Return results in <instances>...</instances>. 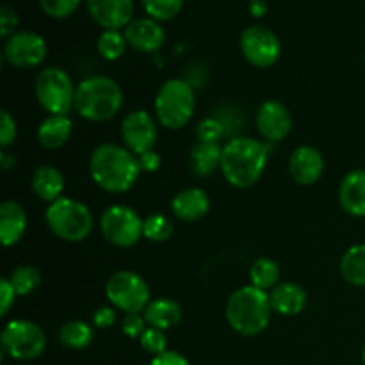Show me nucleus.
<instances>
[{
    "label": "nucleus",
    "instance_id": "nucleus-31",
    "mask_svg": "<svg viewBox=\"0 0 365 365\" xmlns=\"http://www.w3.org/2000/svg\"><path fill=\"white\" fill-rule=\"evenodd\" d=\"M173 234V223L164 214H150L143 223V237L152 242H164Z\"/></svg>",
    "mask_w": 365,
    "mask_h": 365
},
{
    "label": "nucleus",
    "instance_id": "nucleus-47",
    "mask_svg": "<svg viewBox=\"0 0 365 365\" xmlns=\"http://www.w3.org/2000/svg\"><path fill=\"white\" fill-rule=\"evenodd\" d=\"M364 57H365V56H364Z\"/></svg>",
    "mask_w": 365,
    "mask_h": 365
},
{
    "label": "nucleus",
    "instance_id": "nucleus-13",
    "mask_svg": "<svg viewBox=\"0 0 365 365\" xmlns=\"http://www.w3.org/2000/svg\"><path fill=\"white\" fill-rule=\"evenodd\" d=\"M157 118L146 110H132L121 121V141L125 148L130 150L134 155H143L155 146L159 130H157Z\"/></svg>",
    "mask_w": 365,
    "mask_h": 365
},
{
    "label": "nucleus",
    "instance_id": "nucleus-26",
    "mask_svg": "<svg viewBox=\"0 0 365 365\" xmlns=\"http://www.w3.org/2000/svg\"><path fill=\"white\" fill-rule=\"evenodd\" d=\"M341 274L349 285L365 287V245H355L342 255Z\"/></svg>",
    "mask_w": 365,
    "mask_h": 365
},
{
    "label": "nucleus",
    "instance_id": "nucleus-45",
    "mask_svg": "<svg viewBox=\"0 0 365 365\" xmlns=\"http://www.w3.org/2000/svg\"><path fill=\"white\" fill-rule=\"evenodd\" d=\"M362 359H364V365H365V348H364V353H362Z\"/></svg>",
    "mask_w": 365,
    "mask_h": 365
},
{
    "label": "nucleus",
    "instance_id": "nucleus-46",
    "mask_svg": "<svg viewBox=\"0 0 365 365\" xmlns=\"http://www.w3.org/2000/svg\"><path fill=\"white\" fill-rule=\"evenodd\" d=\"M250 2H253V0H250Z\"/></svg>",
    "mask_w": 365,
    "mask_h": 365
},
{
    "label": "nucleus",
    "instance_id": "nucleus-1",
    "mask_svg": "<svg viewBox=\"0 0 365 365\" xmlns=\"http://www.w3.org/2000/svg\"><path fill=\"white\" fill-rule=\"evenodd\" d=\"M89 175L100 189L113 195L130 191L141 175L138 155L113 143L96 146L89 155Z\"/></svg>",
    "mask_w": 365,
    "mask_h": 365
},
{
    "label": "nucleus",
    "instance_id": "nucleus-40",
    "mask_svg": "<svg viewBox=\"0 0 365 365\" xmlns=\"http://www.w3.org/2000/svg\"><path fill=\"white\" fill-rule=\"evenodd\" d=\"M116 321V309L114 307H100L93 314V324L100 330H107Z\"/></svg>",
    "mask_w": 365,
    "mask_h": 365
},
{
    "label": "nucleus",
    "instance_id": "nucleus-42",
    "mask_svg": "<svg viewBox=\"0 0 365 365\" xmlns=\"http://www.w3.org/2000/svg\"><path fill=\"white\" fill-rule=\"evenodd\" d=\"M148 365H189V360L185 359L184 355H180L178 351H173V349L170 351V349H168L163 355L153 356L152 362Z\"/></svg>",
    "mask_w": 365,
    "mask_h": 365
},
{
    "label": "nucleus",
    "instance_id": "nucleus-32",
    "mask_svg": "<svg viewBox=\"0 0 365 365\" xmlns=\"http://www.w3.org/2000/svg\"><path fill=\"white\" fill-rule=\"evenodd\" d=\"M148 18L157 21H170L184 7V0H141Z\"/></svg>",
    "mask_w": 365,
    "mask_h": 365
},
{
    "label": "nucleus",
    "instance_id": "nucleus-6",
    "mask_svg": "<svg viewBox=\"0 0 365 365\" xmlns=\"http://www.w3.org/2000/svg\"><path fill=\"white\" fill-rule=\"evenodd\" d=\"M45 220L50 232L66 242L84 241L95 227L89 207L68 196H61L56 202L48 203Z\"/></svg>",
    "mask_w": 365,
    "mask_h": 365
},
{
    "label": "nucleus",
    "instance_id": "nucleus-21",
    "mask_svg": "<svg viewBox=\"0 0 365 365\" xmlns=\"http://www.w3.org/2000/svg\"><path fill=\"white\" fill-rule=\"evenodd\" d=\"M273 312L280 316H298L307 307V292L294 282H280L269 292Z\"/></svg>",
    "mask_w": 365,
    "mask_h": 365
},
{
    "label": "nucleus",
    "instance_id": "nucleus-11",
    "mask_svg": "<svg viewBox=\"0 0 365 365\" xmlns=\"http://www.w3.org/2000/svg\"><path fill=\"white\" fill-rule=\"evenodd\" d=\"M241 52L245 59L255 68H269L280 59L282 43L271 29L264 25H250L242 31Z\"/></svg>",
    "mask_w": 365,
    "mask_h": 365
},
{
    "label": "nucleus",
    "instance_id": "nucleus-14",
    "mask_svg": "<svg viewBox=\"0 0 365 365\" xmlns=\"http://www.w3.org/2000/svg\"><path fill=\"white\" fill-rule=\"evenodd\" d=\"M257 128L267 143H280L291 134L292 118L287 107L278 100H266L257 110Z\"/></svg>",
    "mask_w": 365,
    "mask_h": 365
},
{
    "label": "nucleus",
    "instance_id": "nucleus-15",
    "mask_svg": "<svg viewBox=\"0 0 365 365\" xmlns=\"http://www.w3.org/2000/svg\"><path fill=\"white\" fill-rule=\"evenodd\" d=\"M86 6L103 31L125 29L134 14V0H86Z\"/></svg>",
    "mask_w": 365,
    "mask_h": 365
},
{
    "label": "nucleus",
    "instance_id": "nucleus-34",
    "mask_svg": "<svg viewBox=\"0 0 365 365\" xmlns=\"http://www.w3.org/2000/svg\"><path fill=\"white\" fill-rule=\"evenodd\" d=\"M81 2L82 0H39V6H41L43 13L48 14L50 18L63 20V18L73 14Z\"/></svg>",
    "mask_w": 365,
    "mask_h": 365
},
{
    "label": "nucleus",
    "instance_id": "nucleus-29",
    "mask_svg": "<svg viewBox=\"0 0 365 365\" xmlns=\"http://www.w3.org/2000/svg\"><path fill=\"white\" fill-rule=\"evenodd\" d=\"M9 282L18 296H27L39 287L41 273L34 266H18L11 271Z\"/></svg>",
    "mask_w": 365,
    "mask_h": 365
},
{
    "label": "nucleus",
    "instance_id": "nucleus-39",
    "mask_svg": "<svg viewBox=\"0 0 365 365\" xmlns=\"http://www.w3.org/2000/svg\"><path fill=\"white\" fill-rule=\"evenodd\" d=\"M16 291L11 285L9 278H2L0 280V316H7L11 310V307L16 302Z\"/></svg>",
    "mask_w": 365,
    "mask_h": 365
},
{
    "label": "nucleus",
    "instance_id": "nucleus-5",
    "mask_svg": "<svg viewBox=\"0 0 365 365\" xmlns=\"http://www.w3.org/2000/svg\"><path fill=\"white\" fill-rule=\"evenodd\" d=\"M153 109L159 125L170 130H180L195 114V89L184 78H170L157 91Z\"/></svg>",
    "mask_w": 365,
    "mask_h": 365
},
{
    "label": "nucleus",
    "instance_id": "nucleus-20",
    "mask_svg": "<svg viewBox=\"0 0 365 365\" xmlns=\"http://www.w3.org/2000/svg\"><path fill=\"white\" fill-rule=\"evenodd\" d=\"M27 232V214L18 202L7 200L0 205V241L6 248H11Z\"/></svg>",
    "mask_w": 365,
    "mask_h": 365
},
{
    "label": "nucleus",
    "instance_id": "nucleus-4",
    "mask_svg": "<svg viewBox=\"0 0 365 365\" xmlns=\"http://www.w3.org/2000/svg\"><path fill=\"white\" fill-rule=\"evenodd\" d=\"M123 106V91L114 78L106 75H93L77 84L75 107L77 114L88 121L102 123L120 113Z\"/></svg>",
    "mask_w": 365,
    "mask_h": 365
},
{
    "label": "nucleus",
    "instance_id": "nucleus-28",
    "mask_svg": "<svg viewBox=\"0 0 365 365\" xmlns=\"http://www.w3.org/2000/svg\"><path fill=\"white\" fill-rule=\"evenodd\" d=\"M250 282L253 287L269 291L280 284V266L273 259L260 257L250 267Z\"/></svg>",
    "mask_w": 365,
    "mask_h": 365
},
{
    "label": "nucleus",
    "instance_id": "nucleus-25",
    "mask_svg": "<svg viewBox=\"0 0 365 365\" xmlns=\"http://www.w3.org/2000/svg\"><path fill=\"white\" fill-rule=\"evenodd\" d=\"M221 145L210 143H196L189 153V166L196 177H210L221 166Z\"/></svg>",
    "mask_w": 365,
    "mask_h": 365
},
{
    "label": "nucleus",
    "instance_id": "nucleus-10",
    "mask_svg": "<svg viewBox=\"0 0 365 365\" xmlns=\"http://www.w3.org/2000/svg\"><path fill=\"white\" fill-rule=\"evenodd\" d=\"M143 223L138 212L127 205H110L100 217V232L109 245L116 248H132L143 237Z\"/></svg>",
    "mask_w": 365,
    "mask_h": 365
},
{
    "label": "nucleus",
    "instance_id": "nucleus-41",
    "mask_svg": "<svg viewBox=\"0 0 365 365\" xmlns=\"http://www.w3.org/2000/svg\"><path fill=\"white\" fill-rule=\"evenodd\" d=\"M138 160L139 168L145 173H155V171H159L160 164H163V159H160V155L155 150H150V152H145L143 155H138Z\"/></svg>",
    "mask_w": 365,
    "mask_h": 365
},
{
    "label": "nucleus",
    "instance_id": "nucleus-23",
    "mask_svg": "<svg viewBox=\"0 0 365 365\" xmlns=\"http://www.w3.org/2000/svg\"><path fill=\"white\" fill-rule=\"evenodd\" d=\"M31 187L34 195L43 202H56L61 198L64 191V177L56 166H43L36 168L31 177Z\"/></svg>",
    "mask_w": 365,
    "mask_h": 365
},
{
    "label": "nucleus",
    "instance_id": "nucleus-36",
    "mask_svg": "<svg viewBox=\"0 0 365 365\" xmlns=\"http://www.w3.org/2000/svg\"><path fill=\"white\" fill-rule=\"evenodd\" d=\"M146 328H148V324H146L143 314H125L123 323H121V331H123L128 339L139 341L141 335L145 334Z\"/></svg>",
    "mask_w": 365,
    "mask_h": 365
},
{
    "label": "nucleus",
    "instance_id": "nucleus-24",
    "mask_svg": "<svg viewBox=\"0 0 365 365\" xmlns=\"http://www.w3.org/2000/svg\"><path fill=\"white\" fill-rule=\"evenodd\" d=\"M73 123L68 116H53L50 114L48 118L39 123L38 127V141L43 148L57 150L68 143L71 135Z\"/></svg>",
    "mask_w": 365,
    "mask_h": 365
},
{
    "label": "nucleus",
    "instance_id": "nucleus-7",
    "mask_svg": "<svg viewBox=\"0 0 365 365\" xmlns=\"http://www.w3.org/2000/svg\"><path fill=\"white\" fill-rule=\"evenodd\" d=\"M34 91L39 106L53 116H68L75 107L77 86H73L71 77L63 68L50 66L39 71Z\"/></svg>",
    "mask_w": 365,
    "mask_h": 365
},
{
    "label": "nucleus",
    "instance_id": "nucleus-2",
    "mask_svg": "<svg viewBox=\"0 0 365 365\" xmlns=\"http://www.w3.org/2000/svg\"><path fill=\"white\" fill-rule=\"evenodd\" d=\"M269 159L266 143L253 138H234L221 152V173L235 189H250L260 180Z\"/></svg>",
    "mask_w": 365,
    "mask_h": 365
},
{
    "label": "nucleus",
    "instance_id": "nucleus-35",
    "mask_svg": "<svg viewBox=\"0 0 365 365\" xmlns=\"http://www.w3.org/2000/svg\"><path fill=\"white\" fill-rule=\"evenodd\" d=\"M139 344L150 355L157 356L163 355L164 351H168V339L164 335L163 330H157V328H146L145 334L139 339Z\"/></svg>",
    "mask_w": 365,
    "mask_h": 365
},
{
    "label": "nucleus",
    "instance_id": "nucleus-12",
    "mask_svg": "<svg viewBox=\"0 0 365 365\" xmlns=\"http://www.w3.org/2000/svg\"><path fill=\"white\" fill-rule=\"evenodd\" d=\"M46 41L43 36L32 31L14 32L11 38L4 43V59L7 64L20 70H31V68L39 66L45 61Z\"/></svg>",
    "mask_w": 365,
    "mask_h": 365
},
{
    "label": "nucleus",
    "instance_id": "nucleus-8",
    "mask_svg": "<svg viewBox=\"0 0 365 365\" xmlns=\"http://www.w3.org/2000/svg\"><path fill=\"white\" fill-rule=\"evenodd\" d=\"M2 353L13 360L29 362L45 353L46 335L39 324L27 319H14L6 324L0 337Z\"/></svg>",
    "mask_w": 365,
    "mask_h": 365
},
{
    "label": "nucleus",
    "instance_id": "nucleus-17",
    "mask_svg": "<svg viewBox=\"0 0 365 365\" xmlns=\"http://www.w3.org/2000/svg\"><path fill=\"white\" fill-rule=\"evenodd\" d=\"M324 171V159L314 146H298L289 159V173L299 185H314Z\"/></svg>",
    "mask_w": 365,
    "mask_h": 365
},
{
    "label": "nucleus",
    "instance_id": "nucleus-3",
    "mask_svg": "<svg viewBox=\"0 0 365 365\" xmlns=\"http://www.w3.org/2000/svg\"><path fill=\"white\" fill-rule=\"evenodd\" d=\"M271 312L273 307L269 294L253 285H245L232 292L225 309L230 328L242 337H255L262 334L269 327Z\"/></svg>",
    "mask_w": 365,
    "mask_h": 365
},
{
    "label": "nucleus",
    "instance_id": "nucleus-16",
    "mask_svg": "<svg viewBox=\"0 0 365 365\" xmlns=\"http://www.w3.org/2000/svg\"><path fill=\"white\" fill-rule=\"evenodd\" d=\"M123 34L128 46L141 53L157 52L166 39L164 29L153 18H135L123 29Z\"/></svg>",
    "mask_w": 365,
    "mask_h": 365
},
{
    "label": "nucleus",
    "instance_id": "nucleus-27",
    "mask_svg": "<svg viewBox=\"0 0 365 365\" xmlns=\"http://www.w3.org/2000/svg\"><path fill=\"white\" fill-rule=\"evenodd\" d=\"M95 331L86 321H68L57 331V339L68 349H86L93 342Z\"/></svg>",
    "mask_w": 365,
    "mask_h": 365
},
{
    "label": "nucleus",
    "instance_id": "nucleus-44",
    "mask_svg": "<svg viewBox=\"0 0 365 365\" xmlns=\"http://www.w3.org/2000/svg\"><path fill=\"white\" fill-rule=\"evenodd\" d=\"M0 164H2V170L4 171H9L11 168L16 164V160L13 159V157L9 155V153H2V157H0Z\"/></svg>",
    "mask_w": 365,
    "mask_h": 365
},
{
    "label": "nucleus",
    "instance_id": "nucleus-38",
    "mask_svg": "<svg viewBox=\"0 0 365 365\" xmlns=\"http://www.w3.org/2000/svg\"><path fill=\"white\" fill-rule=\"evenodd\" d=\"M18 27V14L16 11L11 6L4 4L0 7V32H2V38L7 39L16 32Z\"/></svg>",
    "mask_w": 365,
    "mask_h": 365
},
{
    "label": "nucleus",
    "instance_id": "nucleus-9",
    "mask_svg": "<svg viewBox=\"0 0 365 365\" xmlns=\"http://www.w3.org/2000/svg\"><path fill=\"white\" fill-rule=\"evenodd\" d=\"M106 296L114 309L125 314H141L152 302L145 278L128 269L110 274L106 284Z\"/></svg>",
    "mask_w": 365,
    "mask_h": 365
},
{
    "label": "nucleus",
    "instance_id": "nucleus-18",
    "mask_svg": "<svg viewBox=\"0 0 365 365\" xmlns=\"http://www.w3.org/2000/svg\"><path fill=\"white\" fill-rule=\"evenodd\" d=\"M210 209V200L203 189L187 187L184 191L177 192L171 200V212L177 220L184 223H195L207 216Z\"/></svg>",
    "mask_w": 365,
    "mask_h": 365
},
{
    "label": "nucleus",
    "instance_id": "nucleus-30",
    "mask_svg": "<svg viewBox=\"0 0 365 365\" xmlns=\"http://www.w3.org/2000/svg\"><path fill=\"white\" fill-rule=\"evenodd\" d=\"M127 46V38L120 31H103L96 41V48L106 61H118L125 53Z\"/></svg>",
    "mask_w": 365,
    "mask_h": 365
},
{
    "label": "nucleus",
    "instance_id": "nucleus-33",
    "mask_svg": "<svg viewBox=\"0 0 365 365\" xmlns=\"http://www.w3.org/2000/svg\"><path fill=\"white\" fill-rule=\"evenodd\" d=\"M227 134V127L223 121L216 116L203 118L198 125H196V138L200 143H210V145H220L221 139Z\"/></svg>",
    "mask_w": 365,
    "mask_h": 365
},
{
    "label": "nucleus",
    "instance_id": "nucleus-19",
    "mask_svg": "<svg viewBox=\"0 0 365 365\" xmlns=\"http://www.w3.org/2000/svg\"><path fill=\"white\" fill-rule=\"evenodd\" d=\"M339 203L349 216H365V170H351L339 185Z\"/></svg>",
    "mask_w": 365,
    "mask_h": 365
},
{
    "label": "nucleus",
    "instance_id": "nucleus-37",
    "mask_svg": "<svg viewBox=\"0 0 365 365\" xmlns=\"http://www.w3.org/2000/svg\"><path fill=\"white\" fill-rule=\"evenodd\" d=\"M14 141H16V121L11 116L9 110H2V118H0V146L6 150Z\"/></svg>",
    "mask_w": 365,
    "mask_h": 365
},
{
    "label": "nucleus",
    "instance_id": "nucleus-22",
    "mask_svg": "<svg viewBox=\"0 0 365 365\" xmlns=\"http://www.w3.org/2000/svg\"><path fill=\"white\" fill-rule=\"evenodd\" d=\"M143 316H145L146 324L150 328L166 331L180 323L184 312H182V307L175 299L157 298L146 305V309L143 310Z\"/></svg>",
    "mask_w": 365,
    "mask_h": 365
},
{
    "label": "nucleus",
    "instance_id": "nucleus-43",
    "mask_svg": "<svg viewBox=\"0 0 365 365\" xmlns=\"http://www.w3.org/2000/svg\"><path fill=\"white\" fill-rule=\"evenodd\" d=\"M250 13L253 18H262L267 13V4L264 0H253L250 2Z\"/></svg>",
    "mask_w": 365,
    "mask_h": 365
}]
</instances>
